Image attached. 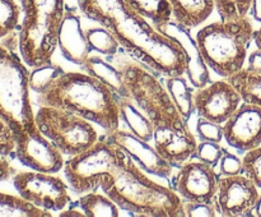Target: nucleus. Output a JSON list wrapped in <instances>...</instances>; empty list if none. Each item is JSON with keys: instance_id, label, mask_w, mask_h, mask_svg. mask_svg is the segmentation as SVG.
Listing matches in <instances>:
<instances>
[{"instance_id": "39", "label": "nucleus", "mask_w": 261, "mask_h": 217, "mask_svg": "<svg viewBox=\"0 0 261 217\" xmlns=\"http://www.w3.org/2000/svg\"><path fill=\"white\" fill-rule=\"evenodd\" d=\"M13 175H14V168L8 162L7 157L0 156V181L8 180Z\"/></svg>"}, {"instance_id": "33", "label": "nucleus", "mask_w": 261, "mask_h": 217, "mask_svg": "<svg viewBox=\"0 0 261 217\" xmlns=\"http://www.w3.org/2000/svg\"><path fill=\"white\" fill-rule=\"evenodd\" d=\"M223 153L224 148L219 143L211 142V140H203V142L198 143L194 157L196 160H200L216 167L217 165H219V161H221Z\"/></svg>"}, {"instance_id": "27", "label": "nucleus", "mask_w": 261, "mask_h": 217, "mask_svg": "<svg viewBox=\"0 0 261 217\" xmlns=\"http://www.w3.org/2000/svg\"><path fill=\"white\" fill-rule=\"evenodd\" d=\"M134 10L154 26L172 19V10L167 0H125Z\"/></svg>"}, {"instance_id": "1", "label": "nucleus", "mask_w": 261, "mask_h": 217, "mask_svg": "<svg viewBox=\"0 0 261 217\" xmlns=\"http://www.w3.org/2000/svg\"><path fill=\"white\" fill-rule=\"evenodd\" d=\"M82 14L106 27L129 55L165 78L185 76L186 58L172 38L125 0H78Z\"/></svg>"}, {"instance_id": "3", "label": "nucleus", "mask_w": 261, "mask_h": 217, "mask_svg": "<svg viewBox=\"0 0 261 217\" xmlns=\"http://www.w3.org/2000/svg\"><path fill=\"white\" fill-rule=\"evenodd\" d=\"M101 189L120 208L138 216H184V201L175 189L148 178L127 155L111 174L102 178Z\"/></svg>"}, {"instance_id": "29", "label": "nucleus", "mask_w": 261, "mask_h": 217, "mask_svg": "<svg viewBox=\"0 0 261 217\" xmlns=\"http://www.w3.org/2000/svg\"><path fill=\"white\" fill-rule=\"evenodd\" d=\"M20 7L15 0H0V43L19 28Z\"/></svg>"}, {"instance_id": "7", "label": "nucleus", "mask_w": 261, "mask_h": 217, "mask_svg": "<svg viewBox=\"0 0 261 217\" xmlns=\"http://www.w3.org/2000/svg\"><path fill=\"white\" fill-rule=\"evenodd\" d=\"M114 64L121 71L129 99L152 120L153 124L180 114L165 84L150 73L144 64L122 51L114 56Z\"/></svg>"}, {"instance_id": "40", "label": "nucleus", "mask_w": 261, "mask_h": 217, "mask_svg": "<svg viewBox=\"0 0 261 217\" xmlns=\"http://www.w3.org/2000/svg\"><path fill=\"white\" fill-rule=\"evenodd\" d=\"M250 19L261 25V0H251V7H250Z\"/></svg>"}, {"instance_id": "8", "label": "nucleus", "mask_w": 261, "mask_h": 217, "mask_svg": "<svg viewBox=\"0 0 261 217\" xmlns=\"http://www.w3.org/2000/svg\"><path fill=\"white\" fill-rule=\"evenodd\" d=\"M126 153L106 137L78 155L70 156L64 163V174L69 186L76 194L96 191L101 188L102 178L111 174Z\"/></svg>"}, {"instance_id": "26", "label": "nucleus", "mask_w": 261, "mask_h": 217, "mask_svg": "<svg viewBox=\"0 0 261 217\" xmlns=\"http://www.w3.org/2000/svg\"><path fill=\"white\" fill-rule=\"evenodd\" d=\"M227 79L241 94L242 101L261 106V74L244 68Z\"/></svg>"}, {"instance_id": "17", "label": "nucleus", "mask_w": 261, "mask_h": 217, "mask_svg": "<svg viewBox=\"0 0 261 217\" xmlns=\"http://www.w3.org/2000/svg\"><path fill=\"white\" fill-rule=\"evenodd\" d=\"M105 137L121 148L129 157L134 160L145 173L160 178L168 179L173 173V166L165 160L155 147H152L148 140L142 139L130 130L116 129L114 132L106 133Z\"/></svg>"}, {"instance_id": "35", "label": "nucleus", "mask_w": 261, "mask_h": 217, "mask_svg": "<svg viewBox=\"0 0 261 217\" xmlns=\"http://www.w3.org/2000/svg\"><path fill=\"white\" fill-rule=\"evenodd\" d=\"M15 133L13 128L0 116V156L9 157L15 155Z\"/></svg>"}, {"instance_id": "32", "label": "nucleus", "mask_w": 261, "mask_h": 217, "mask_svg": "<svg viewBox=\"0 0 261 217\" xmlns=\"http://www.w3.org/2000/svg\"><path fill=\"white\" fill-rule=\"evenodd\" d=\"M242 174L261 189V146L245 152L242 157Z\"/></svg>"}, {"instance_id": "18", "label": "nucleus", "mask_w": 261, "mask_h": 217, "mask_svg": "<svg viewBox=\"0 0 261 217\" xmlns=\"http://www.w3.org/2000/svg\"><path fill=\"white\" fill-rule=\"evenodd\" d=\"M163 35L172 38L182 49L186 58V71L185 77L190 82L194 88H200L211 82L209 66L204 60L201 51L199 49L195 38L191 37L189 28L182 27L181 25L171 19L163 25L155 26Z\"/></svg>"}, {"instance_id": "25", "label": "nucleus", "mask_w": 261, "mask_h": 217, "mask_svg": "<svg viewBox=\"0 0 261 217\" xmlns=\"http://www.w3.org/2000/svg\"><path fill=\"white\" fill-rule=\"evenodd\" d=\"M78 204L79 208L83 211L84 216L88 217H117L120 214V207L105 193L99 194L96 191H89V193L82 194Z\"/></svg>"}, {"instance_id": "4", "label": "nucleus", "mask_w": 261, "mask_h": 217, "mask_svg": "<svg viewBox=\"0 0 261 217\" xmlns=\"http://www.w3.org/2000/svg\"><path fill=\"white\" fill-rule=\"evenodd\" d=\"M23 13L18 28V50L28 68L53 61L65 17L64 0H19Z\"/></svg>"}, {"instance_id": "10", "label": "nucleus", "mask_w": 261, "mask_h": 217, "mask_svg": "<svg viewBox=\"0 0 261 217\" xmlns=\"http://www.w3.org/2000/svg\"><path fill=\"white\" fill-rule=\"evenodd\" d=\"M13 185L22 198L48 212L63 211L71 201L68 185L55 174L20 171L13 175Z\"/></svg>"}, {"instance_id": "11", "label": "nucleus", "mask_w": 261, "mask_h": 217, "mask_svg": "<svg viewBox=\"0 0 261 217\" xmlns=\"http://www.w3.org/2000/svg\"><path fill=\"white\" fill-rule=\"evenodd\" d=\"M153 142L157 152L173 167L191 160L198 147L196 137L180 114L154 123Z\"/></svg>"}, {"instance_id": "22", "label": "nucleus", "mask_w": 261, "mask_h": 217, "mask_svg": "<svg viewBox=\"0 0 261 217\" xmlns=\"http://www.w3.org/2000/svg\"><path fill=\"white\" fill-rule=\"evenodd\" d=\"M117 101H119L120 117H121V122L126 124L127 129L142 139L150 142L154 133V124L152 120L130 99L117 97Z\"/></svg>"}, {"instance_id": "21", "label": "nucleus", "mask_w": 261, "mask_h": 217, "mask_svg": "<svg viewBox=\"0 0 261 217\" xmlns=\"http://www.w3.org/2000/svg\"><path fill=\"white\" fill-rule=\"evenodd\" d=\"M82 68L84 69L86 73L96 77L102 83L106 84L117 97L129 99V93H127V89L125 87L121 71L115 64L109 63L99 56L91 55Z\"/></svg>"}, {"instance_id": "41", "label": "nucleus", "mask_w": 261, "mask_h": 217, "mask_svg": "<svg viewBox=\"0 0 261 217\" xmlns=\"http://www.w3.org/2000/svg\"><path fill=\"white\" fill-rule=\"evenodd\" d=\"M254 42H255V45H256V47L260 49V50H261V25H260V27L257 28V30H255Z\"/></svg>"}, {"instance_id": "16", "label": "nucleus", "mask_w": 261, "mask_h": 217, "mask_svg": "<svg viewBox=\"0 0 261 217\" xmlns=\"http://www.w3.org/2000/svg\"><path fill=\"white\" fill-rule=\"evenodd\" d=\"M223 139L242 153L261 146V106L242 101L223 124Z\"/></svg>"}, {"instance_id": "6", "label": "nucleus", "mask_w": 261, "mask_h": 217, "mask_svg": "<svg viewBox=\"0 0 261 217\" xmlns=\"http://www.w3.org/2000/svg\"><path fill=\"white\" fill-rule=\"evenodd\" d=\"M30 91L27 64L14 50L0 45V116L14 133L37 128Z\"/></svg>"}, {"instance_id": "38", "label": "nucleus", "mask_w": 261, "mask_h": 217, "mask_svg": "<svg viewBox=\"0 0 261 217\" xmlns=\"http://www.w3.org/2000/svg\"><path fill=\"white\" fill-rule=\"evenodd\" d=\"M247 64L245 65V69L252 71V73H259L261 74V50L256 47L250 55L247 56Z\"/></svg>"}, {"instance_id": "43", "label": "nucleus", "mask_w": 261, "mask_h": 217, "mask_svg": "<svg viewBox=\"0 0 261 217\" xmlns=\"http://www.w3.org/2000/svg\"><path fill=\"white\" fill-rule=\"evenodd\" d=\"M252 214H255V216H260V217H261V194L259 196V199H257L256 206H255L254 213H252Z\"/></svg>"}, {"instance_id": "19", "label": "nucleus", "mask_w": 261, "mask_h": 217, "mask_svg": "<svg viewBox=\"0 0 261 217\" xmlns=\"http://www.w3.org/2000/svg\"><path fill=\"white\" fill-rule=\"evenodd\" d=\"M58 47L66 60L76 65L83 66L91 56L92 47L86 37V30L82 28L81 17L75 10L66 9L59 35Z\"/></svg>"}, {"instance_id": "20", "label": "nucleus", "mask_w": 261, "mask_h": 217, "mask_svg": "<svg viewBox=\"0 0 261 217\" xmlns=\"http://www.w3.org/2000/svg\"><path fill=\"white\" fill-rule=\"evenodd\" d=\"M172 19L182 27L195 28L203 25L216 9L214 0H167Z\"/></svg>"}, {"instance_id": "9", "label": "nucleus", "mask_w": 261, "mask_h": 217, "mask_svg": "<svg viewBox=\"0 0 261 217\" xmlns=\"http://www.w3.org/2000/svg\"><path fill=\"white\" fill-rule=\"evenodd\" d=\"M35 122L38 130L68 157L83 152L99 138L93 123L59 107L40 105Z\"/></svg>"}, {"instance_id": "34", "label": "nucleus", "mask_w": 261, "mask_h": 217, "mask_svg": "<svg viewBox=\"0 0 261 217\" xmlns=\"http://www.w3.org/2000/svg\"><path fill=\"white\" fill-rule=\"evenodd\" d=\"M196 132L203 140L221 143L223 140V125L218 123H213L204 117L199 116L196 122Z\"/></svg>"}, {"instance_id": "37", "label": "nucleus", "mask_w": 261, "mask_h": 217, "mask_svg": "<svg viewBox=\"0 0 261 217\" xmlns=\"http://www.w3.org/2000/svg\"><path fill=\"white\" fill-rule=\"evenodd\" d=\"M219 170L221 175H237L242 174V158L234 153L224 150L223 156L219 161Z\"/></svg>"}, {"instance_id": "31", "label": "nucleus", "mask_w": 261, "mask_h": 217, "mask_svg": "<svg viewBox=\"0 0 261 217\" xmlns=\"http://www.w3.org/2000/svg\"><path fill=\"white\" fill-rule=\"evenodd\" d=\"M216 9L221 19L249 17L251 0H214Z\"/></svg>"}, {"instance_id": "42", "label": "nucleus", "mask_w": 261, "mask_h": 217, "mask_svg": "<svg viewBox=\"0 0 261 217\" xmlns=\"http://www.w3.org/2000/svg\"><path fill=\"white\" fill-rule=\"evenodd\" d=\"M75 211V208H71V209H69V211H66V212H63V213H61V216H73V214H75V216H83V212H81V211H78V212H74Z\"/></svg>"}, {"instance_id": "24", "label": "nucleus", "mask_w": 261, "mask_h": 217, "mask_svg": "<svg viewBox=\"0 0 261 217\" xmlns=\"http://www.w3.org/2000/svg\"><path fill=\"white\" fill-rule=\"evenodd\" d=\"M51 214L20 196L0 193V217H50Z\"/></svg>"}, {"instance_id": "15", "label": "nucleus", "mask_w": 261, "mask_h": 217, "mask_svg": "<svg viewBox=\"0 0 261 217\" xmlns=\"http://www.w3.org/2000/svg\"><path fill=\"white\" fill-rule=\"evenodd\" d=\"M219 175L216 167L200 160H189L175 176V191L182 201L213 203Z\"/></svg>"}, {"instance_id": "5", "label": "nucleus", "mask_w": 261, "mask_h": 217, "mask_svg": "<svg viewBox=\"0 0 261 217\" xmlns=\"http://www.w3.org/2000/svg\"><path fill=\"white\" fill-rule=\"evenodd\" d=\"M254 33L249 17L221 19L201 27L195 40L209 69L227 79L246 65Z\"/></svg>"}, {"instance_id": "36", "label": "nucleus", "mask_w": 261, "mask_h": 217, "mask_svg": "<svg viewBox=\"0 0 261 217\" xmlns=\"http://www.w3.org/2000/svg\"><path fill=\"white\" fill-rule=\"evenodd\" d=\"M184 216H217V211L213 203L184 201Z\"/></svg>"}, {"instance_id": "2", "label": "nucleus", "mask_w": 261, "mask_h": 217, "mask_svg": "<svg viewBox=\"0 0 261 217\" xmlns=\"http://www.w3.org/2000/svg\"><path fill=\"white\" fill-rule=\"evenodd\" d=\"M37 104L68 110L98 125L106 133L120 128L117 96L86 71L61 73L45 92L37 94Z\"/></svg>"}, {"instance_id": "13", "label": "nucleus", "mask_w": 261, "mask_h": 217, "mask_svg": "<svg viewBox=\"0 0 261 217\" xmlns=\"http://www.w3.org/2000/svg\"><path fill=\"white\" fill-rule=\"evenodd\" d=\"M15 157L31 170L56 174L64 167V155L38 130H20L15 133Z\"/></svg>"}, {"instance_id": "14", "label": "nucleus", "mask_w": 261, "mask_h": 217, "mask_svg": "<svg viewBox=\"0 0 261 217\" xmlns=\"http://www.w3.org/2000/svg\"><path fill=\"white\" fill-rule=\"evenodd\" d=\"M198 116L223 125L242 104V97L228 79L209 82L193 96Z\"/></svg>"}, {"instance_id": "30", "label": "nucleus", "mask_w": 261, "mask_h": 217, "mask_svg": "<svg viewBox=\"0 0 261 217\" xmlns=\"http://www.w3.org/2000/svg\"><path fill=\"white\" fill-rule=\"evenodd\" d=\"M64 73L63 68L53 64V61L45 65L31 68L30 71V87L33 92L41 94L50 87V84Z\"/></svg>"}, {"instance_id": "12", "label": "nucleus", "mask_w": 261, "mask_h": 217, "mask_svg": "<svg viewBox=\"0 0 261 217\" xmlns=\"http://www.w3.org/2000/svg\"><path fill=\"white\" fill-rule=\"evenodd\" d=\"M259 196V188L244 174L219 175L213 204L219 216H250Z\"/></svg>"}, {"instance_id": "28", "label": "nucleus", "mask_w": 261, "mask_h": 217, "mask_svg": "<svg viewBox=\"0 0 261 217\" xmlns=\"http://www.w3.org/2000/svg\"><path fill=\"white\" fill-rule=\"evenodd\" d=\"M86 37L88 40L92 50L97 51L101 55L114 58L120 53V43L115 36L103 26L89 27L86 30Z\"/></svg>"}, {"instance_id": "23", "label": "nucleus", "mask_w": 261, "mask_h": 217, "mask_svg": "<svg viewBox=\"0 0 261 217\" xmlns=\"http://www.w3.org/2000/svg\"><path fill=\"white\" fill-rule=\"evenodd\" d=\"M165 86L175 104L176 109L180 112L181 116L188 122L194 114V91L190 82L188 81L185 76L178 77H167L165 82Z\"/></svg>"}]
</instances>
